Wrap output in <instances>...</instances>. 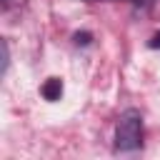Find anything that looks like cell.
<instances>
[{
	"instance_id": "8992f818",
	"label": "cell",
	"mask_w": 160,
	"mask_h": 160,
	"mask_svg": "<svg viewBox=\"0 0 160 160\" xmlns=\"http://www.w3.org/2000/svg\"><path fill=\"white\" fill-rule=\"evenodd\" d=\"M88 2H90V0H88Z\"/></svg>"
},
{
	"instance_id": "5b68a950",
	"label": "cell",
	"mask_w": 160,
	"mask_h": 160,
	"mask_svg": "<svg viewBox=\"0 0 160 160\" xmlns=\"http://www.w3.org/2000/svg\"><path fill=\"white\" fill-rule=\"evenodd\" d=\"M148 45H150L152 50H160V30H158V32H155V35L148 40Z\"/></svg>"
},
{
	"instance_id": "3957f363",
	"label": "cell",
	"mask_w": 160,
	"mask_h": 160,
	"mask_svg": "<svg viewBox=\"0 0 160 160\" xmlns=\"http://www.w3.org/2000/svg\"><path fill=\"white\" fill-rule=\"evenodd\" d=\"M72 40H75V45H88V42L92 40V35H90V32H75Z\"/></svg>"
},
{
	"instance_id": "7a4b0ae2",
	"label": "cell",
	"mask_w": 160,
	"mask_h": 160,
	"mask_svg": "<svg viewBox=\"0 0 160 160\" xmlns=\"http://www.w3.org/2000/svg\"><path fill=\"white\" fill-rule=\"evenodd\" d=\"M40 92H42V98L50 100V102L60 100V95H62V80H60V78H48V80L42 82Z\"/></svg>"
},
{
	"instance_id": "6da1fadb",
	"label": "cell",
	"mask_w": 160,
	"mask_h": 160,
	"mask_svg": "<svg viewBox=\"0 0 160 160\" xmlns=\"http://www.w3.org/2000/svg\"><path fill=\"white\" fill-rule=\"evenodd\" d=\"M142 142V118L138 110H125L118 120L115 130V148L118 150H135Z\"/></svg>"
},
{
	"instance_id": "277c9868",
	"label": "cell",
	"mask_w": 160,
	"mask_h": 160,
	"mask_svg": "<svg viewBox=\"0 0 160 160\" xmlns=\"http://www.w3.org/2000/svg\"><path fill=\"white\" fill-rule=\"evenodd\" d=\"M8 62H10V55H8V42L2 40V72L8 70Z\"/></svg>"
}]
</instances>
